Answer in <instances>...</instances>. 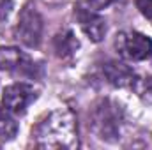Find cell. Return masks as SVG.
<instances>
[{
	"instance_id": "11",
	"label": "cell",
	"mask_w": 152,
	"mask_h": 150,
	"mask_svg": "<svg viewBox=\"0 0 152 150\" xmlns=\"http://www.w3.org/2000/svg\"><path fill=\"white\" fill-rule=\"evenodd\" d=\"M134 4L143 16L152 18V0H134Z\"/></svg>"
},
{
	"instance_id": "1",
	"label": "cell",
	"mask_w": 152,
	"mask_h": 150,
	"mask_svg": "<svg viewBox=\"0 0 152 150\" xmlns=\"http://www.w3.org/2000/svg\"><path fill=\"white\" fill-rule=\"evenodd\" d=\"M36 145L41 149H76L78 143V124L75 113L67 108L51 111L39 122L34 131Z\"/></svg>"
},
{
	"instance_id": "13",
	"label": "cell",
	"mask_w": 152,
	"mask_h": 150,
	"mask_svg": "<svg viewBox=\"0 0 152 150\" xmlns=\"http://www.w3.org/2000/svg\"><path fill=\"white\" fill-rule=\"evenodd\" d=\"M9 9H11V2L9 0H0V18L7 16Z\"/></svg>"
},
{
	"instance_id": "3",
	"label": "cell",
	"mask_w": 152,
	"mask_h": 150,
	"mask_svg": "<svg viewBox=\"0 0 152 150\" xmlns=\"http://www.w3.org/2000/svg\"><path fill=\"white\" fill-rule=\"evenodd\" d=\"M36 97H37V92L32 85L14 83L4 90L2 103H4L5 110H9L11 113H16V115H21L30 106V103L36 101Z\"/></svg>"
},
{
	"instance_id": "8",
	"label": "cell",
	"mask_w": 152,
	"mask_h": 150,
	"mask_svg": "<svg viewBox=\"0 0 152 150\" xmlns=\"http://www.w3.org/2000/svg\"><path fill=\"white\" fill-rule=\"evenodd\" d=\"M104 76L108 78V81L115 87H129L134 81V73L129 66H126L124 62H117L112 60L104 66Z\"/></svg>"
},
{
	"instance_id": "4",
	"label": "cell",
	"mask_w": 152,
	"mask_h": 150,
	"mask_svg": "<svg viewBox=\"0 0 152 150\" xmlns=\"http://www.w3.org/2000/svg\"><path fill=\"white\" fill-rule=\"evenodd\" d=\"M18 39L28 46V48H37L41 37H42V18L39 16L37 11L34 9H25L18 20L16 27Z\"/></svg>"
},
{
	"instance_id": "5",
	"label": "cell",
	"mask_w": 152,
	"mask_h": 150,
	"mask_svg": "<svg viewBox=\"0 0 152 150\" xmlns=\"http://www.w3.org/2000/svg\"><path fill=\"white\" fill-rule=\"evenodd\" d=\"M0 71L20 73V74H32L34 73V64L18 48H14V46H2L0 48Z\"/></svg>"
},
{
	"instance_id": "9",
	"label": "cell",
	"mask_w": 152,
	"mask_h": 150,
	"mask_svg": "<svg viewBox=\"0 0 152 150\" xmlns=\"http://www.w3.org/2000/svg\"><path fill=\"white\" fill-rule=\"evenodd\" d=\"M53 48H55V53L60 58H67L80 48V42H78V39L75 37V34L71 30H62L53 39Z\"/></svg>"
},
{
	"instance_id": "6",
	"label": "cell",
	"mask_w": 152,
	"mask_h": 150,
	"mask_svg": "<svg viewBox=\"0 0 152 150\" xmlns=\"http://www.w3.org/2000/svg\"><path fill=\"white\" fill-rule=\"evenodd\" d=\"M76 11V18H78V21H80V27L83 28V32L88 36L90 41H94V42H99V41H103L104 37V34H106V25H104V20L90 7V9H87V7H83L81 4H78L75 7Z\"/></svg>"
},
{
	"instance_id": "2",
	"label": "cell",
	"mask_w": 152,
	"mask_h": 150,
	"mask_svg": "<svg viewBox=\"0 0 152 150\" xmlns=\"http://www.w3.org/2000/svg\"><path fill=\"white\" fill-rule=\"evenodd\" d=\"M117 50L133 62H142L152 57V39L140 32H122L117 36Z\"/></svg>"
},
{
	"instance_id": "7",
	"label": "cell",
	"mask_w": 152,
	"mask_h": 150,
	"mask_svg": "<svg viewBox=\"0 0 152 150\" xmlns=\"http://www.w3.org/2000/svg\"><path fill=\"white\" fill-rule=\"evenodd\" d=\"M94 129L99 134V138H103V140H112L110 136H117V133H118V118L112 111V106L108 103H103V106L96 110Z\"/></svg>"
},
{
	"instance_id": "10",
	"label": "cell",
	"mask_w": 152,
	"mask_h": 150,
	"mask_svg": "<svg viewBox=\"0 0 152 150\" xmlns=\"http://www.w3.org/2000/svg\"><path fill=\"white\" fill-rule=\"evenodd\" d=\"M18 134V122L9 110H0V140H12Z\"/></svg>"
},
{
	"instance_id": "12",
	"label": "cell",
	"mask_w": 152,
	"mask_h": 150,
	"mask_svg": "<svg viewBox=\"0 0 152 150\" xmlns=\"http://www.w3.org/2000/svg\"><path fill=\"white\" fill-rule=\"evenodd\" d=\"M87 2L94 11H101V9H106L108 5H112L115 0H87Z\"/></svg>"
}]
</instances>
